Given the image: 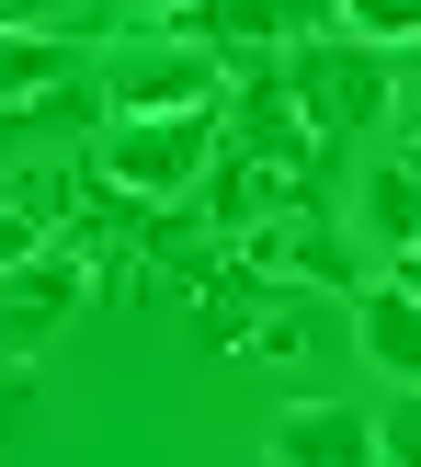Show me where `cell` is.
I'll use <instances>...</instances> for the list:
<instances>
[{
    "mask_svg": "<svg viewBox=\"0 0 421 467\" xmlns=\"http://www.w3.org/2000/svg\"><path fill=\"white\" fill-rule=\"evenodd\" d=\"M217 149H228V114H114L91 137V171L126 205H182V194H205Z\"/></svg>",
    "mask_w": 421,
    "mask_h": 467,
    "instance_id": "6da1fadb",
    "label": "cell"
},
{
    "mask_svg": "<svg viewBox=\"0 0 421 467\" xmlns=\"http://www.w3.org/2000/svg\"><path fill=\"white\" fill-rule=\"evenodd\" d=\"M285 91H296V114L342 149V137H365V126L399 114V57L365 46V35H308V46L285 57Z\"/></svg>",
    "mask_w": 421,
    "mask_h": 467,
    "instance_id": "7a4b0ae2",
    "label": "cell"
},
{
    "mask_svg": "<svg viewBox=\"0 0 421 467\" xmlns=\"http://www.w3.org/2000/svg\"><path fill=\"white\" fill-rule=\"evenodd\" d=\"M159 35L205 46V57H296L308 35H342V0H182Z\"/></svg>",
    "mask_w": 421,
    "mask_h": 467,
    "instance_id": "3957f363",
    "label": "cell"
},
{
    "mask_svg": "<svg viewBox=\"0 0 421 467\" xmlns=\"http://www.w3.org/2000/svg\"><path fill=\"white\" fill-rule=\"evenodd\" d=\"M217 91H228V57H205V46H182V35H137V46H114V68H103L114 114H217Z\"/></svg>",
    "mask_w": 421,
    "mask_h": 467,
    "instance_id": "277c9868",
    "label": "cell"
},
{
    "mask_svg": "<svg viewBox=\"0 0 421 467\" xmlns=\"http://www.w3.org/2000/svg\"><path fill=\"white\" fill-rule=\"evenodd\" d=\"M80 296H91V263H80V251H35V263H12V274H0V365H35Z\"/></svg>",
    "mask_w": 421,
    "mask_h": 467,
    "instance_id": "5b68a950",
    "label": "cell"
},
{
    "mask_svg": "<svg viewBox=\"0 0 421 467\" xmlns=\"http://www.w3.org/2000/svg\"><path fill=\"white\" fill-rule=\"evenodd\" d=\"M273 467H387V433L365 422V410L308 400V410H285V422H273Z\"/></svg>",
    "mask_w": 421,
    "mask_h": 467,
    "instance_id": "8992f818",
    "label": "cell"
},
{
    "mask_svg": "<svg viewBox=\"0 0 421 467\" xmlns=\"http://www.w3.org/2000/svg\"><path fill=\"white\" fill-rule=\"evenodd\" d=\"M354 342H365V365H376V377L421 388V296L399 285V274H376V285H354Z\"/></svg>",
    "mask_w": 421,
    "mask_h": 467,
    "instance_id": "52a82bcc",
    "label": "cell"
},
{
    "mask_svg": "<svg viewBox=\"0 0 421 467\" xmlns=\"http://www.w3.org/2000/svg\"><path fill=\"white\" fill-rule=\"evenodd\" d=\"M240 263L251 274H296V285H354V251L331 240V217H273V228H251Z\"/></svg>",
    "mask_w": 421,
    "mask_h": 467,
    "instance_id": "ba28073f",
    "label": "cell"
},
{
    "mask_svg": "<svg viewBox=\"0 0 421 467\" xmlns=\"http://www.w3.org/2000/svg\"><path fill=\"white\" fill-rule=\"evenodd\" d=\"M354 217H365V240H376L387 263H410L421 251V160H376V171L354 182Z\"/></svg>",
    "mask_w": 421,
    "mask_h": 467,
    "instance_id": "9c48e42d",
    "label": "cell"
},
{
    "mask_svg": "<svg viewBox=\"0 0 421 467\" xmlns=\"http://www.w3.org/2000/svg\"><path fill=\"white\" fill-rule=\"evenodd\" d=\"M57 205H68V171H0V274L57 240Z\"/></svg>",
    "mask_w": 421,
    "mask_h": 467,
    "instance_id": "30bf717a",
    "label": "cell"
},
{
    "mask_svg": "<svg viewBox=\"0 0 421 467\" xmlns=\"http://www.w3.org/2000/svg\"><path fill=\"white\" fill-rule=\"evenodd\" d=\"M57 80H68V57L46 35H0V103H46Z\"/></svg>",
    "mask_w": 421,
    "mask_h": 467,
    "instance_id": "8fae6325",
    "label": "cell"
},
{
    "mask_svg": "<svg viewBox=\"0 0 421 467\" xmlns=\"http://www.w3.org/2000/svg\"><path fill=\"white\" fill-rule=\"evenodd\" d=\"M342 35L387 46V57H421V0H342Z\"/></svg>",
    "mask_w": 421,
    "mask_h": 467,
    "instance_id": "7c38bea8",
    "label": "cell"
},
{
    "mask_svg": "<svg viewBox=\"0 0 421 467\" xmlns=\"http://www.w3.org/2000/svg\"><path fill=\"white\" fill-rule=\"evenodd\" d=\"M376 433H387V467H421V388H410V400H399V410H387V422H376Z\"/></svg>",
    "mask_w": 421,
    "mask_h": 467,
    "instance_id": "4fadbf2b",
    "label": "cell"
},
{
    "mask_svg": "<svg viewBox=\"0 0 421 467\" xmlns=\"http://www.w3.org/2000/svg\"><path fill=\"white\" fill-rule=\"evenodd\" d=\"M35 422V365H0V445Z\"/></svg>",
    "mask_w": 421,
    "mask_h": 467,
    "instance_id": "5bb4252c",
    "label": "cell"
},
{
    "mask_svg": "<svg viewBox=\"0 0 421 467\" xmlns=\"http://www.w3.org/2000/svg\"><path fill=\"white\" fill-rule=\"evenodd\" d=\"M399 126H410V160H421V57L399 68Z\"/></svg>",
    "mask_w": 421,
    "mask_h": 467,
    "instance_id": "9a60e30c",
    "label": "cell"
},
{
    "mask_svg": "<svg viewBox=\"0 0 421 467\" xmlns=\"http://www.w3.org/2000/svg\"><path fill=\"white\" fill-rule=\"evenodd\" d=\"M46 12H68V0H0V35H35Z\"/></svg>",
    "mask_w": 421,
    "mask_h": 467,
    "instance_id": "2e32d148",
    "label": "cell"
},
{
    "mask_svg": "<svg viewBox=\"0 0 421 467\" xmlns=\"http://www.w3.org/2000/svg\"><path fill=\"white\" fill-rule=\"evenodd\" d=\"M103 12H149V0H103ZM159 12H182V0H159Z\"/></svg>",
    "mask_w": 421,
    "mask_h": 467,
    "instance_id": "e0dca14e",
    "label": "cell"
},
{
    "mask_svg": "<svg viewBox=\"0 0 421 467\" xmlns=\"http://www.w3.org/2000/svg\"><path fill=\"white\" fill-rule=\"evenodd\" d=\"M399 285H410V296H421V251H410V263H399Z\"/></svg>",
    "mask_w": 421,
    "mask_h": 467,
    "instance_id": "ac0fdd59",
    "label": "cell"
}]
</instances>
